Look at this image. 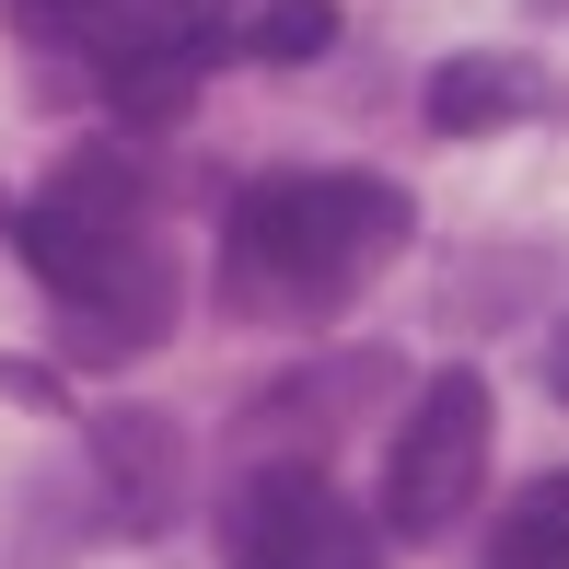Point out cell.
I'll return each mask as SVG.
<instances>
[{
    "label": "cell",
    "mask_w": 569,
    "mask_h": 569,
    "mask_svg": "<svg viewBox=\"0 0 569 569\" xmlns=\"http://www.w3.org/2000/svg\"><path fill=\"white\" fill-rule=\"evenodd\" d=\"M396 244H407V187H383V174H256L221 221V279L232 315L315 326Z\"/></svg>",
    "instance_id": "6da1fadb"
},
{
    "label": "cell",
    "mask_w": 569,
    "mask_h": 569,
    "mask_svg": "<svg viewBox=\"0 0 569 569\" xmlns=\"http://www.w3.org/2000/svg\"><path fill=\"white\" fill-rule=\"evenodd\" d=\"M23 268L47 279V302L70 315V338L93 360L151 349L174 326V268L140 232V174H128L117 151H82V163L23 210Z\"/></svg>",
    "instance_id": "7a4b0ae2"
},
{
    "label": "cell",
    "mask_w": 569,
    "mask_h": 569,
    "mask_svg": "<svg viewBox=\"0 0 569 569\" xmlns=\"http://www.w3.org/2000/svg\"><path fill=\"white\" fill-rule=\"evenodd\" d=\"M477 477H488V372H430L396 453H383V523L442 535V523H465Z\"/></svg>",
    "instance_id": "3957f363"
},
{
    "label": "cell",
    "mask_w": 569,
    "mask_h": 569,
    "mask_svg": "<svg viewBox=\"0 0 569 569\" xmlns=\"http://www.w3.org/2000/svg\"><path fill=\"white\" fill-rule=\"evenodd\" d=\"M221 558L232 569H383L372 558V523H360L338 488H326V465H302V453L256 465V477L232 488Z\"/></svg>",
    "instance_id": "277c9868"
},
{
    "label": "cell",
    "mask_w": 569,
    "mask_h": 569,
    "mask_svg": "<svg viewBox=\"0 0 569 569\" xmlns=\"http://www.w3.org/2000/svg\"><path fill=\"white\" fill-rule=\"evenodd\" d=\"M174 419H151V407H106L93 419V465H106V488H117V511L128 523H163L174 511Z\"/></svg>",
    "instance_id": "5b68a950"
},
{
    "label": "cell",
    "mask_w": 569,
    "mask_h": 569,
    "mask_svg": "<svg viewBox=\"0 0 569 569\" xmlns=\"http://www.w3.org/2000/svg\"><path fill=\"white\" fill-rule=\"evenodd\" d=\"M511 117H535V70L523 59L465 47V59L430 70V128H442V140H488V128H511Z\"/></svg>",
    "instance_id": "8992f818"
},
{
    "label": "cell",
    "mask_w": 569,
    "mask_h": 569,
    "mask_svg": "<svg viewBox=\"0 0 569 569\" xmlns=\"http://www.w3.org/2000/svg\"><path fill=\"white\" fill-rule=\"evenodd\" d=\"M12 23L47 36V47H106V59H128L151 36H187V0H12Z\"/></svg>",
    "instance_id": "52a82bcc"
},
{
    "label": "cell",
    "mask_w": 569,
    "mask_h": 569,
    "mask_svg": "<svg viewBox=\"0 0 569 569\" xmlns=\"http://www.w3.org/2000/svg\"><path fill=\"white\" fill-rule=\"evenodd\" d=\"M477 569H569V465L500 500V523H488V558H477Z\"/></svg>",
    "instance_id": "ba28073f"
},
{
    "label": "cell",
    "mask_w": 569,
    "mask_h": 569,
    "mask_svg": "<svg viewBox=\"0 0 569 569\" xmlns=\"http://www.w3.org/2000/svg\"><path fill=\"white\" fill-rule=\"evenodd\" d=\"M338 47V0H268V12L244 23V59L291 70V59H326Z\"/></svg>",
    "instance_id": "9c48e42d"
},
{
    "label": "cell",
    "mask_w": 569,
    "mask_h": 569,
    "mask_svg": "<svg viewBox=\"0 0 569 569\" xmlns=\"http://www.w3.org/2000/svg\"><path fill=\"white\" fill-rule=\"evenodd\" d=\"M547 396L569 407V326H558V338H547Z\"/></svg>",
    "instance_id": "30bf717a"
}]
</instances>
